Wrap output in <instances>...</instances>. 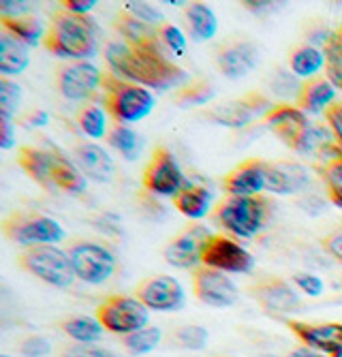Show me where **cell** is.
I'll use <instances>...</instances> for the list:
<instances>
[{
	"mask_svg": "<svg viewBox=\"0 0 342 357\" xmlns=\"http://www.w3.org/2000/svg\"><path fill=\"white\" fill-rule=\"evenodd\" d=\"M105 62L116 77L148 90L165 92L189 79V73L163 54L161 43L131 45L127 41H109L105 45Z\"/></svg>",
	"mask_w": 342,
	"mask_h": 357,
	"instance_id": "6da1fadb",
	"label": "cell"
},
{
	"mask_svg": "<svg viewBox=\"0 0 342 357\" xmlns=\"http://www.w3.org/2000/svg\"><path fill=\"white\" fill-rule=\"evenodd\" d=\"M43 45L49 54L67 62L95 58L99 54V26L90 15L56 9Z\"/></svg>",
	"mask_w": 342,
	"mask_h": 357,
	"instance_id": "7a4b0ae2",
	"label": "cell"
},
{
	"mask_svg": "<svg viewBox=\"0 0 342 357\" xmlns=\"http://www.w3.org/2000/svg\"><path fill=\"white\" fill-rule=\"evenodd\" d=\"M272 214V204L263 195H255V197H235V195H227V197L214 208V222L221 229L229 231L235 238L251 240L257 234L263 231Z\"/></svg>",
	"mask_w": 342,
	"mask_h": 357,
	"instance_id": "3957f363",
	"label": "cell"
},
{
	"mask_svg": "<svg viewBox=\"0 0 342 357\" xmlns=\"http://www.w3.org/2000/svg\"><path fill=\"white\" fill-rule=\"evenodd\" d=\"M101 90H103V105L118 124L139 122L146 116H150L154 105H157L152 90L127 79H120L114 73L103 75Z\"/></svg>",
	"mask_w": 342,
	"mask_h": 357,
	"instance_id": "277c9868",
	"label": "cell"
},
{
	"mask_svg": "<svg viewBox=\"0 0 342 357\" xmlns=\"http://www.w3.org/2000/svg\"><path fill=\"white\" fill-rule=\"evenodd\" d=\"M22 270L33 274L35 278L52 284L56 289H67L75 282V270L67 250H62L54 244H41L24 248L17 257Z\"/></svg>",
	"mask_w": 342,
	"mask_h": 357,
	"instance_id": "5b68a950",
	"label": "cell"
},
{
	"mask_svg": "<svg viewBox=\"0 0 342 357\" xmlns=\"http://www.w3.org/2000/svg\"><path fill=\"white\" fill-rule=\"evenodd\" d=\"M3 231L5 236L24 246H41V244H58L65 240V229L58 220H54L52 216H45L41 212H11L5 220H3Z\"/></svg>",
	"mask_w": 342,
	"mask_h": 357,
	"instance_id": "8992f818",
	"label": "cell"
},
{
	"mask_svg": "<svg viewBox=\"0 0 342 357\" xmlns=\"http://www.w3.org/2000/svg\"><path fill=\"white\" fill-rule=\"evenodd\" d=\"M97 319L105 332L116 336H131L148 328L150 310L135 296H107L97 306Z\"/></svg>",
	"mask_w": 342,
	"mask_h": 357,
	"instance_id": "52a82bcc",
	"label": "cell"
},
{
	"mask_svg": "<svg viewBox=\"0 0 342 357\" xmlns=\"http://www.w3.org/2000/svg\"><path fill=\"white\" fill-rule=\"evenodd\" d=\"M69 257L75 270V276L86 284H103L116 272L114 252L92 240H77L69 246Z\"/></svg>",
	"mask_w": 342,
	"mask_h": 357,
	"instance_id": "ba28073f",
	"label": "cell"
},
{
	"mask_svg": "<svg viewBox=\"0 0 342 357\" xmlns=\"http://www.w3.org/2000/svg\"><path fill=\"white\" fill-rule=\"evenodd\" d=\"M103 75L97 64L90 60L65 62L56 71V88L62 99L84 103L95 96L103 86Z\"/></svg>",
	"mask_w": 342,
	"mask_h": 357,
	"instance_id": "9c48e42d",
	"label": "cell"
},
{
	"mask_svg": "<svg viewBox=\"0 0 342 357\" xmlns=\"http://www.w3.org/2000/svg\"><path fill=\"white\" fill-rule=\"evenodd\" d=\"M141 182L148 192L159 195V197H171V199L176 195H180V190L186 186V178L178 165L176 156L165 146L154 148L148 165L143 169Z\"/></svg>",
	"mask_w": 342,
	"mask_h": 357,
	"instance_id": "30bf717a",
	"label": "cell"
},
{
	"mask_svg": "<svg viewBox=\"0 0 342 357\" xmlns=\"http://www.w3.org/2000/svg\"><path fill=\"white\" fill-rule=\"evenodd\" d=\"M272 107L274 105L265 94L248 92V94L240 96V99H233V101H227V103H221V105L208 109L203 114V118L214 124H221V126L242 128L259 118H265Z\"/></svg>",
	"mask_w": 342,
	"mask_h": 357,
	"instance_id": "8fae6325",
	"label": "cell"
},
{
	"mask_svg": "<svg viewBox=\"0 0 342 357\" xmlns=\"http://www.w3.org/2000/svg\"><path fill=\"white\" fill-rule=\"evenodd\" d=\"M201 264L205 268L221 270L225 274H248L255 268V257L235 240L223 234H212V238L205 244Z\"/></svg>",
	"mask_w": 342,
	"mask_h": 357,
	"instance_id": "7c38bea8",
	"label": "cell"
},
{
	"mask_svg": "<svg viewBox=\"0 0 342 357\" xmlns=\"http://www.w3.org/2000/svg\"><path fill=\"white\" fill-rule=\"evenodd\" d=\"M212 238L210 229L203 225H191L182 234H178L167 246H165V261L180 270H197L201 268V259L208 240Z\"/></svg>",
	"mask_w": 342,
	"mask_h": 357,
	"instance_id": "4fadbf2b",
	"label": "cell"
},
{
	"mask_svg": "<svg viewBox=\"0 0 342 357\" xmlns=\"http://www.w3.org/2000/svg\"><path fill=\"white\" fill-rule=\"evenodd\" d=\"M251 294L259 308L270 317L293 314L302 308L300 294L283 278H261L251 287Z\"/></svg>",
	"mask_w": 342,
	"mask_h": 357,
	"instance_id": "5bb4252c",
	"label": "cell"
},
{
	"mask_svg": "<svg viewBox=\"0 0 342 357\" xmlns=\"http://www.w3.org/2000/svg\"><path fill=\"white\" fill-rule=\"evenodd\" d=\"M193 291L201 304L212 308H229L240 300L235 282L225 272L205 266L193 272Z\"/></svg>",
	"mask_w": 342,
	"mask_h": 357,
	"instance_id": "9a60e30c",
	"label": "cell"
},
{
	"mask_svg": "<svg viewBox=\"0 0 342 357\" xmlns=\"http://www.w3.org/2000/svg\"><path fill=\"white\" fill-rule=\"evenodd\" d=\"M135 298L141 300L148 310H157V312L180 310L186 302V294L180 280L167 274L150 276L141 280L139 287L135 289Z\"/></svg>",
	"mask_w": 342,
	"mask_h": 357,
	"instance_id": "2e32d148",
	"label": "cell"
},
{
	"mask_svg": "<svg viewBox=\"0 0 342 357\" xmlns=\"http://www.w3.org/2000/svg\"><path fill=\"white\" fill-rule=\"evenodd\" d=\"M265 126L270 128V131L281 139L287 148H291L293 152H297L306 131L310 128L308 122V116L306 112H302L300 107L295 105H289V103H278L274 105L267 116L263 118Z\"/></svg>",
	"mask_w": 342,
	"mask_h": 357,
	"instance_id": "e0dca14e",
	"label": "cell"
},
{
	"mask_svg": "<svg viewBox=\"0 0 342 357\" xmlns=\"http://www.w3.org/2000/svg\"><path fill=\"white\" fill-rule=\"evenodd\" d=\"M287 328L304 342V347L325 353L329 357L342 349V323H308L289 319Z\"/></svg>",
	"mask_w": 342,
	"mask_h": 357,
	"instance_id": "ac0fdd59",
	"label": "cell"
},
{
	"mask_svg": "<svg viewBox=\"0 0 342 357\" xmlns=\"http://www.w3.org/2000/svg\"><path fill=\"white\" fill-rule=\"evenodd\" d=\"M259 64V50L251 41H231L216 52V69L227 79H242Z\"/></svg>",
	"mask_w": 342,
	"mask_h": 357,
	"instance_id": "d6986e66",
	"label": "cell"
},
{
	"mask_svg": "<svg viewBox=\"0 0 342 357\" xmlns=\"http://www.w3.org/2000/svg\"><path fill=\"white\" fill-rule=\"evenodd\" d=\"M223 190L235 197H255L265 190V160L248 158L223 178Z\"/></svg>",
	"mask_w": 342,
	"mask_h": 357,
	"instance_id": "ffe728a7",
	"label": "cell"
},
{
	"mask_svg": "<svg viewBox=\"0 0 342 357\" xmlns=\"http://www.w3.org/2000/svg\"><path fill=\"white\" fill-rule=\"evenodd\" d=\"M308 184V172L293 160H265V190L272 195H293Z\"/></svg>",
	"mask_w": 342,
	"mask_h": 357,
	"instance_id": "44dd1931",
	"label": "cell"
},
{
	"mask_svg": "<svg viewBox=\"0 0 342 357\" xmlns=\"http://www.w3.org/2000/svg\"><path fill=\"white\" fill-rule=\"evenodd\" d=\"M58 148H37V146H20L17 163L28 174V178L37 182L41 188L54 192V163Z\"/></svg>",
	"mask_w": 342,
	"mask_h": 357,
	"instance_id": "7402d4cb",
	"label": "cell"
},
{
	"mask_svg": "<svg viewBox=\"0 0 342 357\" xmlns=\"http://www.w3.org/2000/svg\"><path fill=\"white\" fill-rule=\"evenodd\" d=\"M73 160L79 172L90 180L109 182L114 178V160L109 152L99 144H79L73 150Z\"/></svg>",
	"mask_w": 342,
	"mask_h": 357,
	"instance_id": "603a6c76",
	"label": "cell"
},
{
	"mask_svg": "<svg viewBox=\"0 0 342 357\" xmlns=\"http://www.w3.org/2000/svg\"><path fill=\"white\" fill-rule=\"evenodd\" d=\"M336 103V88L334 84L323 77V75H317L313 79H306L302 86H300V92H297V107L306 114H325V109L329 105Z\"/></svg>",
	"mask_w": 342,
	"mask_h": 357,
	"instance_id": "cb8c5ba5",
	"label": "cell"
},
{
	"mask_svg": "<svg viewBox=\"0 0 342 357\" xmlns=\"http://www.w3.org/2000/svg\"><path fill=\"white\" fill-rule=\"evenodd\" d=\"M212 199H214V195L210 188H205L199 182H186V186L171 202L182 216L191 218V220H199L210 214Z\"/></svg>",
	"mask_w": 342,
	"mask_h": 357,
	"instance_id": "d4e9b609",
	"label": "cell"
},
{
	"mask_svg": "<svg viewBox=\"0 0 342 357\" xmlns=\"http://www.w3.org/2000/svg\"><path fill=\"white\" fill-rule=\"evenodd\" d=\"M30 64V47L11 37L9 32H0V73L3 77L22 75Z\"/></svg>",
	"mask_w": 342,
	"mask_h": 357,
	"instance_id": "484cf974",
	"label": "cell"
},
{
	"mask_svg": "<svg viewBox=\"0 0 342 357\" xmlns=\"http://www.w3.org/2000/svg\"><path fill=\"white\" fill-rule=\"evenodd\" d=\"M116 30L120 32L122 41H127L131 45H148V43H161L159 41V26H150L129 11H120L114 22Z\"/></svg>",
	"mask_w": 342,
	"mask_h": 357,
	"instance_id": "4316f807",
	"label": "cell"
},
{
	"mask_svg": "<svg viewBox=\"0 0 342 357\" xmlns=\"http://www.w3.org/2000/svg\"><path fill=\"white\" fill-rule=\"evenodd\" d=\"M186 26L195 41H210L219 32V20L205 3H191L186 5Z\"/></svg>",
	"mask_w": 342,
	"mask_h": 357,
	"instance_id": "83f0119b",
	"label": "cell"
},
{
	"mask_svg": "<svg viewBox=\"0 0 342 357\" xmlns=\"http://www.w3.org/2000/svg\"><path fill=\"white\" fill-rule=\"evenodd\" d=\"M0 24H3V32H9L11 37H15L17 41H22L28 47H35L39 43L45 41L47 30L43 26V22L35 15H26V17H0Z\"/></svg>",
	"mask_w": 342,
	"mask_h": 357,
	"instance_id": "f1b7e54d",
	"label": "cell"
},
{
	"mask_svg": "<svg viewBox=\"0 0 342 357\" xmlns=\"http://www.w3.org/2000/svg\"><path fill=\"white\" fill-rule=\"evenodd\" d=\"M60 330L65 332L75 344H95L103 338L105 328L97 317H73L60 323Z\"/></svg>",
	"mask_w": 342,
	"mask_h": 357,
	"instance_id": "f546056e",
	"label": "cell"
},
{
	"mask_svg": "<svg viewBox=\"0 0 342 357\" xmlns=\"http://www.w3.org/2000/svg\"><path fill=\"white\" fill-rule=\"evenodd\" d=\"M289 67H291L293 75H297L302 79L317 77V73L325 67L323 50H317L315 45H300L297 50H293V54L289 58Z\"/></svg>",
	"mask_w": 342,
	"mask_h": 357,
	"instance_id": "4dcf8cb0",
	"label": "cell"
},
{
	"mask_svg": "<svg viewBox=\"0 0 342 357\" xmlns=\"http://www.w3.org/2000/svg\"><path fill=\"white\" fill-rule=\"evenodd\" d=\"M325 73L336 90H342V24L334 28L323 43Z\"/></svg>",
	"mask_w": 342,
	"mask_h": 357,
	"instance_id": "1f68e13d",
	"label": "cell"
},
{
	"mask_svg": "<svg viewBox=\"0 0 342 357\" xmlns=\"http://www.w3.org/2000/svg\"><path fill=\"white\" fill-rule=\"evenodd\" d=\"M107 144L116 152H120L124 160H137V156L141 154V137L127 124H116L107 133Z\"/></svg>",
	"mask_w": 342,
	"mask_h": 357,
	"instance_id": "d6a6232c",
	"label": "cell"
},
{
	"mask_svg": "<svg viewBox=\"0 0 342 357\" xmlns=\"http://www.w3.org/2000/svg\"><path fill=\"white\" fill-rule=\"evenodd\" d=\"M214 96H216V90H214L212 82L193 79L176 92L173 103L180 107H199V105H208Z\"/></svg>",
	"mask_w": 342,
	"mask_h": 357,
	"instance_id": "836d02e7",
	"label": "cell"
},
{
	"mask_svg": "<svg viewBox=\"0 0 342 357\" xmlns=\"http://www.w3.org/2000/svg\"><path fill=\"white\" fill-rule=\"evenodd\" d=\"M77 126H79V131L90 139H103L109 133L105 112L95 103H86L77 112Z\"/></svg>",
	"mask_w": 342,
	"mask_h": 357,
	"instance_id": "e575fe53",
	"label": "cell"
},
{
	"mask_svg": "<svg viewBox=\"0 0 342 357\" xmlns=\"http://www.w3.org/2000/svg\"><path fill=\"white\" fill-rule=\"evenodd\" d=\"M319 174H321V180L325 184L329 202L342 210V152L338 156L325 160L319 169Z\"/></svg>",
	"mask_w": 342,
	"mask_h": 357,
	"instance_id": "d590c367",
	"label": "cell"
},
{
	"mask_svg": "<svg viewBox=\"0 0 342 357\" xmlns=\"http://www.w3.org/2000/svg\"><path fill=\"white\" fill-rule=\"evenodd\" d=\"M163 340V332L159 328H143L131 336H124V347L131 355H148L157 349Z\"/></svg>",
	"mask_w": 342,
	"mask_h": 357,
	"instance_id": "8d00e7d4",
	"label": "cell"
},
{
	"mask_svg": "<svg viewBox=\"0 0 342 357\" xmlns=\"http://www.w3.org/2000/svg\"><path fill=\"white\" fill-rule=\"evenodd\" d=\"M22 103V88L11 77H0V118L15 116L17 107Z\"/></svg>",
	"mask_w": 342,
	"mask_h": 357,
	"instance_id": "74e56055",
	"label": "cell"
},
{
	"mask_svg": "<svg viewBox=\"0 0 342 357\" xmlns=\"http://www.w3.org/2000/svg\"><path fill=\"white\" fill-rule=\"evenodd\" d=\"M208 330L201 326H182L173 332V342L189 351H201L208 344Z\"/></svg>",
	"mask_w": 342,
	"mask_h": 357,
	"instance_id": "f35d334b",
	"label": "cell"
},
{
	"mask_svg": "<svg viewBox=\"0 0 342 357\" xmlns=\"http://www.w3.org/2000/svg\"><path fill=\"white\" fill-rule=\"evenodd\" d=\"M159 41H161V45H165L167 50H171L178 56H182L186 50V37L182 35V30L167 22L159 26Z\"/></svg>",
	"mask_w": 342,
	"mask_h": 357,
	"instance_id": "ab89813d",
	"label": "cell"
},
{
	"mask_svg": "<svg viewBox=\"0 0 342 357\" xmlns=\"http://www.w3.org/2000/svg\"><path fill=\"white\" fill-rule=\"evenodd\" d=\"M17 351L24 357H45V355L52 353V342L45 336L30 334V336H26V338H22L17 342Z\"/></svg>",
	"mask_w": 342,
	"mask_h": 357,
	"instance_id": "60d3db41",
	"label": "cell"
},
{
	"mask_svg": "<svg viewBox=\"0 0 342 357\" xmlns=\"http://www.w3.org/2000/svg\"><path fill=\"white\" fill-rule=\"evenodd\" d=\"M58 357H120V355L99 344H67L65 349H60Z\"/></svg>",
	"mask_w": 342,
	"mask_h": 357,
	"instance_id": "b9f144b4",
	"label": "cell"
},
{
	"mask_svg": "<svg viewBox=\"0 0 342 357\" xmlns=\"http://www.w3.org/2000/svg\"><path fill=\"white\" fill-rule=\"evenodd\" d=\"M124 11H129L131 15H135L137 20H141V22H146L150 26L165 24L163 22V13L154 5H150V3H127V5H124Z\"/></svg>",
	"mask_w": 342,
	"mask_h": 357,
	"instance_id": "7bdbcfd3",
	"label": "cell"
},
{
	"mask_svg": "<svg viewBox=\"0 0 342 357\" xmlns=\"http://www.w3.org/2000/svg\"><path fill=\"white\" fill-rule=\"evenodd\" d=\"M293 282H295V287L302 291V294H306L308 298H319L325 291L323 280L319 276H315V274H308V272L293 274Z\"/></svg>",
	"mask_w": 342,
	"mask_h": 357,
	"instance_id": "ee69618b",
	"label": "cell"
},
{
	"mask_svg": "<svg viewBox=\"0 0 342 357\" xmlns=\"http://www.w3.org/2000/svg\"><path fill=\"white\" fill-rule=\"evenodd\" d=\"M325 122H327V128L332 131V135H334V139H336V144L342 148V103L340 101H336L334 105H329L327 109H325Z\"/></svg>",
	"mask_w": 342,
	"mask_h": 357,
	"instance_id": "f6af8a7d",
	"label": "cell"
},
{
	"mask_svg": "<svg viewBox=\"0 0 342 357\" xmlns=\"http://www.w3.org/2000/svg\"><path fill=\"white\" fill-rule=\"evenodd\" d=\"M33 11V3H17V0H0V17H26Z\"/></svg>",
	"mask_w": 342,
	"mask_h": 357,
	"instance_id": "bcb514c9",
	"label": "cell"
},
{
	"mask_svg": "<svg viewBox=\"0 0 342 357\" xmlns=\"http://www.w3.org/2000/svg\"><path fill=\"white\" fill-rule=\"evenodd\" d=\"M321 244H323V250H325L332 259H336V261L342 264V222L336 227V229H334L329 236L323 238Z\"/></svg>",
	"mask_w": 342,
	"mask_h": 357,
	"instance_id": "7dc6e473",
	"label": "cell"
},
{
	"mask_svg": "<svg viewBox=\"0 0 342 357\" xmlns=\"http://www.w3.org/2000/svg\"><path fill=\"white\" fill-rule=\"evenodd\" d=\"M97 5H99L97 0H65V3H60V9L75 15H88Z\"/></svg>",
	"mask_w": 342,
	"mask_h": 357,
	"instance_id": "c3c4849f",
	"label": "cell"
},
{
	"mask_svg": "<svg viewBox=\"0 0 342 357\" xmlns=\"http://www.w3.org/2000/svg\"><path fill=\"white\" fill-rule=\"evenodd\" d=\"M0 148L3 150H11L15 146V126H13V120L11 118H0Z\"/></svg>",
	"mask_w": 342,
	"mask_h": 357,
	"instance_id": "681fc988",
	"label": "cell"
},
{
	"mask_svg": "<svg viewBox=\"0 0 342 357\" xmlns=\"http://www.w3.org/2000/svg\"><path fill=\"white\" fill-rule=\"evenodd\" d=\"M47 120H49L47 112H43V109H35V112H30V114L22 120V124H24V126H45V124H47Z\"/></svg>",
	"mask_w": 342,
	"mask_h": 357,
	"instance_id": "f907efd6",
	"label": "cell"
},
{
	"mask_svg": "<svg viewBox=\"0 0 342 357\" xmlns=\"http://www.w3.org/2000/svg\"><path fill=\"white\" fill-rule=\"evenodd\" d=\"M287 357H329V355H325V353H319V351H315V349L302 347V349H295V351H291Z\"/></svg>",
	"mask_w": 342,
	"mask_h": 357,
	"instance_id": "816d5d0a",
	"label": "cell"
},
{
	"mask_svg": "<svg viewBox=\"0 0 342 357\" xmlns=\"http://www.w3.org/2000/svg\"><path fill=\"white\" fill-rule=\"evenodd\" d=\"M332 357H342V349H340V351H336V353H334Z\"/></svg>",
	"mask_w": 342,
	"mask_h": 357,
	"instance_id": "f5cc1de1",
	"label": "cell"
},
{
	"mask_svg": "<svg viewBox=\"0 0 342 357\" xmlns=\"http://www.w3.org/2000/svg\"><path fill=\"white\" fill-rule=\"evenodd\" d=\"M0 357H11V355H0Z\"/></svg>",
	"mask_w": 342,
	"mask_h": 357,
	"instance_id": "db71d44e",
	"label": "cell"
}]
</instances>
